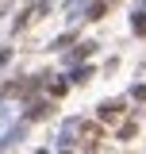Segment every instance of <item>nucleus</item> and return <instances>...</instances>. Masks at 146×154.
Here are the masks:
<instances>
[{"label":"nucleus","mask_w":146,"mask_h":154,"mask_svg":"<svg viewBox=\"0 0 146 154\" xmlns=\"http://www.w3.org/2000/svg\"><path fill=\"white\" fill-rule=\"evenodd\" d=\"M135 96H138V100H146V85H142V89H135Z\"/></svg>","instance_id":"f257e3e1"}]
</instances>
